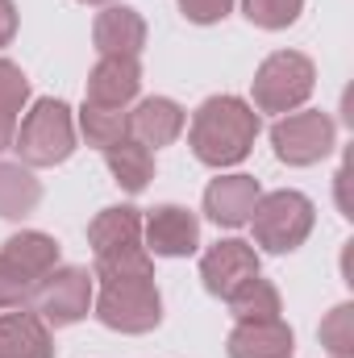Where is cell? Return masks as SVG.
I'll return each instance as SVG.
<instances>
[{
    "instance_id": "52a82bcc",
    "label": "cell",
    "mask_w": 354,
    "mask_h": 358,
    "mask_svg": "<svg viewBox=\"0 0 354 358\" xmlns=\"http://www.w3.org/2000/svg\"><path fill=\"white\" fill-rule=\"evenodd\" d=\"M271 146H275L279 163H288V167H313V163H321L338 146V125L321 108L288 113V117H279L271 125Z\"/></svg>"
},
{
    "instance_id": "4316f807",
    "label": "cell",
    "mask_w": 354,
    "mask_h": 358,
    "mask_svg": "<svg viewBox=\"0 0 354 358\" xmlns=\"http://www.w3.org/2000/svg\"><path fill=\"white\" fill-rule=\"evenodd\" d=\"M176 4L192 25H217V21H225L229 8H234V0H176Z\"/></svg>"
},
{
    "instance_id": "8fae6325",
    "label": "cell",
    "mask_w": 354,
    "mask_h": 358,
    "mask_svg": "<svg viewBox=\"0 0 354 358\" xmlns=\"http://www.w3.org/2000/svg\"><path fill=\"white\" fill-rule=\"evenodd\" d=\"M259 196H263V187L255 176H217L204 187V213L221 229H242V225H250Z\"/></svg>"
},
{
    "instance_id": "7402d4cb",
    "label": "cell",
    "mask_w": 354,
    "mask_h": 358,
    "mask_svg": "<svg viewBox=\"0 0 354 358\" xmlns=\"http://www.w3.org/2000/svg\"><path fill=\"white\" fill-rule=\"evenodd\" d=\"M92 279H155V255L146 246H134V250H117L108 259H96Z\"/></svg>"
},
{
    "instance_id": "3957f363",
    "label": "cell",
    "mask_w": 354,
    "mask_h": 358,
    "mask_svg": "<svg viewBox=\"0 0 354 358\" xmlns=\"http://www.w3.org/2000/svg\"><path fill=\"white\" fill-rule=\"evenodd\" d=\"M317 225V208L304 192L279 187L263 192L255 213H250V229H255V246H263L267 255H292L309 242Z\"/></svg>"
},
{
    "instance_id": "484cf974",
    "label": "cell",
    "mask_w": 354,
    "mask_h": 358,
    "mask_svg": "<svg viewBox=\"0 0 354 358\" xmlns=\"http://www.w3.org/2000/svg\"><path fill=\"white\" fill-rule=\"evenodd\" d=\"M29 296H34V283L0 255V313H8V308H29Z\"/></svg>"
},
{
    "instance_id": "7a4b0ae2",
    "label": "cell",
    "mask_w": 354,
    "mask_h": 358,
    "mask_svg": "<svg viewBox=\"0 0 354 358\" xmlns=\"http://www.w3.org/2000/svg\"><path fill=\"white\" fill-rule=\"evenodd\" d=\"M13 150H17V163H25L29 171L67 163L76 155V117H71V108L55 96L34 100V108L17 121Z\"/></svg>"
},
{
    "instance_id": "9a60e30c",
    "label": "cell",
    "mask_w": 354,
    "mask_h": 358,
    "mask_svg": "<svg viewBox=\"0 0 354 358\" xmlns=\"http://www.w3.org/2000/svg\"><path fill=\"white\" fill-rule=\"evenodd\" d=\"M142 92V63L138 59H100L88 76L84 100L100 108H125Z\"/></svg>"
},
{
    "instance_id": "ffe728a7",
    "label": "cell",
    "mask_w": 354,
    "mask_h": 358,
    "mask_svg": "<svg viewBox=\"0 0 354 358\" xmlns=\"http://www.w3.org/2000/svg\"><path fill=\"white\" fill-rule=\"evenodd\" d=\"M225 304H229L234 321H275V317L283 313V304H279V287H275L271 279H263V275L246 279Z\"/></svg>"
},
{
    "instance_id": "277c9868",
    "label": "cell",
    "mask_w": 354,
    "mask_h": 358,
    "mask_svg": "<svg viewBox=\"0 0 354 358\" xmlns=\"http://www.w3.org/2000/svg\"><path fill=\"white\" fill-rule=\"evenodd\" d=\"M92 308L104 329L113 334H150L163 321V296L155 279H104L100 292L92 296Z\"/></svg>"
},
{
    "instance_id": "e0dca14e",
    "label": "cell",
    "mask_w": 354,
    "mask_h": 358,
    "mask_svg": "<svg viewBox=\"0 0 354 358\" xmlns=\"http://www.w3.org/2000/svg\"><path fill=\"white\" fill-rule=\"evenodd\" d=\"M0 255L21 271L29 283H38L42 275H50V271L59 267V242H55L50 234H42V229H21V234H13V238L0 246Z\"/></svg>"
},
{
    "instance_id": "d6986e66",
    "label": "cell",
    "mask_w": 354,
    "mask_h": 358,
    "mask_svg": "<svg viewBox=\"0 0 354 358\" xmlns=\"http://www.w3.org/2000/svg\"><path fill=\"white\" fill-rule=\"evenodd\" d=\"M42 200V183L25 163H4L0 159V217L4 221H21L38 208Z\"/></svg>"
},
{
    "instance_id": "2e32d148",
    "label": "cell",
    "mask_w": 354,
    "mask_h": 358,
    "mask_svg": "<svg viewBox=\"0 0 354 358\" xmlns=\"http://www.w3.org/2000/svg\"><path fill=\"white\" fill-rule=\"evenodd\" d=\"M88 246L96 259H108L117 250H134L142 246V213L134 204H113L100 208L88 225Z\"/></svg>"
},
{
    "instance_id": "cb8c5ba5",
    "label": "cell",
    "mask_w": 354,
    "mask_h": 358,
    "mask_svg": "<svg viewBox=\"0 0 354 358\" xmlns=\"http://www.w3.org/2000/svg\"><path fill=\"white\" fill-rule=\"evenodd\" d=\"M321 346L334 358H354V304H338L321 321Z\"/></svg>"
},
{
    "instance_id": "7c38bea8",
    "label": "cell",
    "mask_w": 354,
    "mask_h": 358,
    "mask_svg": "<svg viewBox=\"0 0 354 358\" xmlns=\"http://www.w3.org/2000/svg\"><path fill=\"white\" fill-rule=\"evenodd\" d=\"M229 358H292L296 355V334L283 317L275 321H234L229 342H225Z\"/></svg>"
},
{
    "instance_id": "603a6c76",
    "label": "cell",
    "mask_w": 354,
    "mask_h": 358,
    "mask_svg": "<svg viewBox=\"0 0 354 358\" xmlns=\"http://www.w3.org/2000/svg\"><path fill=\"white\" fill-rule=\"evenodd\" d=\"M242 13L259 29H288L304 13V0H242Z\"/></svg>"
},
{
    "instance_id": "8992f818",
    "label": "cell",
    "mask_w": 354,
    "mask_h": 358,
    "mask_svg": "<svg viewBox=\"0 0 354 358\" xmlns=\"http://www.w3.org/2000/svg\"><path fill=\"white\" fill-rule=\"evenodd\" d=\"M92 296H96V279H92L88 267H55L50 275H42L34 283L29 308L50 329H67L92 313Z\"/></svg>"
},
{
    "instance_id": "30bf717a",
    "label": "cell",
    "mask_w": 354,
    "mask_h": 358,
    "mask_svg": "<svg viewBox=\"0 0 354 358\" xmlns=\"http://www.w3.org/2000/svg\"><path fill=\"white\" fill-rule=\"evenodd\" d=\"M92 42L100 59H138L146 50V21L129 4H104L92 21Z\"/></svg>"
},
{
    "instance_id": "9c48e42d",
    "label": "cell",
    "mask_w": 354,
    "mask_h": 358,
    "mask_svg": "<svg viewBox=\"0 0 354 358\" xmlns=\"http://www.w3.org/2000/svg\"><path fill=\"white\" fill-rule=\"evenodd\" d=\"M259 275V250L242 238H221L217 246H208L200 255V279H204V292L217 296V300H229L246 279Z\"/></svg>"
},
{
    "instance_id": "4fadbf2b",
    "label": "cell",
    "mask_w": 354,
    "mask_h": 358,
    "mask_svg": "<svg viewBox=\"0 0 354 358\" xmlns=\"http://www.w3.org/2000/svg\"><path fill=\"white\" fill-rule=\"evenodd\" d=\"M187 125V113L179 108L171 96H146L138 100V108L129 113V138L142 142L146 150H163L171 146Z\"/></svg>"
},
{
    "instance_id": "d4e9b609",
    "label": "cell",
    "mask_w": 354,
    "mask_h": 358,
    "mask_svg": "<svg viewBox=\"0 0 354 358\" xmlns=\"http://www.w3.org/2000/svg\"><path fill=\"white\" fill-rule=\"evenodd\" d=\"M25 104H29V80H25V71L17 63L0 59V117L21 121Z\"/></svg>"
},
{
    "instance_id": "44dd1931",
    "label": "cell",
    "mask_w": 354,
    "mask_h": 358,
    "mask_svg": "<svg viewBox=\"0 0 354 358\" xmlns=\"http://www.w3.org/2000/svg\"><path fill=\"white\" fill-rule=\"evenodd\" d=\"M80 134H84L88 146L108 150V146H117V142L129 138V113L125 108H100V104L84 100V108H80Z\"/></svg>"
},
{
    "instance_id": "83f0119b",
    "label": "cell",
    "mask_w": 354,
    "mask_h": 358,
    "mask_svg": "<svg viewBox=\"0 0 354 358\" xmlns=\"http://www.w3.org/2000/svg\"><path fill=\"white\" fill-rule=\"evenodd\" d=\"M13 38H17V4L0 0V46H8Z\"/></svg>"
},
{
    "instance_id": "f1b7e54d",
    "label": "cell",
    "mask_w": 354,
    "mask_h": 358,
    "mask_svg": "<svg viewBox=\"0 0 354 358\" xmlns=\"http://www.w3.org/2000/svg\"><path fill=\"white\" fill-rule=\"evenodd\" d=\"M13 134H17V121L0 117V155H4V150H13Z\"/></svg>"
},
{
    "instance_id": "ac0fdd59",
    "label": "cell",
    "mask_w": 354,
    "mask_h": 358,
    "mask_svg": "<svg viewBox=\"0 0 354 358\" xmlns=\"http://www.w3.org/2000/svg\"><path fill=\"white\" fill-rule=\"evenodd\" d=\"M100 155H104L108 176L117 179L129 196L146 192V183L155 179V150H146V146L134 142V138H125V142H117V146H108V150H100Z\"/></svg>"
},
{
    "instance_id": "5bb4252c",
    "label": "cell",
    "mask_w": 354,
    "mask_h": 358,
    "mask_svg": "<svg viewBox=\"0 0 354 358\" xmlns=\"http://www.w3.org/2000/svg\"><path fill=\"white\" fill-rule=\"evenodd\" d=\"M0 358H55V334L34 308L0 313Z\"/></svg>"
},
{
    "instance_id": "f546056e",
    "label": "cell",
    "mask_w": 354,
    "mask_h": 358,
    "mask_svg": "<svg viewBox=\"0 0 354 358\" xmlns=\"http://www.w3.org/2000/svg\"><path fill=\"white\" fill-rule=\"evenodd\" d=\"M80 4H108V0H80Z\"/></svg>"
},
{
    "instance_id": "6da1fadb",
    "label": "cell",
    "mask_w": 354,
    "mask_h": 358,
    "mask_svg": "<svg viewBox=\"0 0 354 358\" xmlns=\"http://www.w3.org/2000/svg\"><path fill=\"white\" fill-rule=\"evenodd\" d=\"M259 113L255 104H246L242 96H208L187 125V146L204 167H238L255 138H259Z\"/></svg>"
},
{
    "instance_id": "5b68a950",
    "label": "cell",
    "mask_w": 354,
    "mask_h": 358,
    "mask_svg": "<svg viewBox=\"0 0 354 358\" xmlns=\"http://www.w3.org/2000/svg\"><path fill=\"white\" fill-rule=\"evenodd\" d=\"M317 88V67L309 55L300 50H275L267 55L255 71V84H250V96H255V108L259 113H296Z\"/></svg>"
},
{
    "instance_id": "ba28073f",
    "label": "cell",
    "mask_w": 354,
    "mask_h": 358,
    "mask_svg": "<svg viewBox=\"0 0 354 358\" xmlns=\"http://www.w3.org/2000/svg\"><path fill=\"white\" fill-rule=\"evenodd\" d=\"M142 246L155 259H187L200 250V217L183 204H159L142 217Z\"/></svg>"
}]
</instances>
